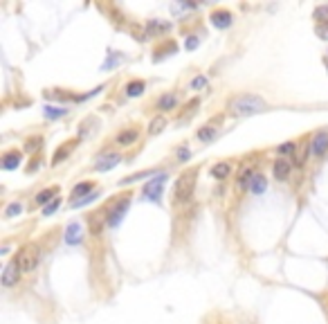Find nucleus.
Returning a JSON list of instances; mask_svg holds the SVG:
<instances>
[{"mask_svg": "<svg viewBox=\"0 0 328 324\" xmlns=\"http://www.w3.org/2000/svg\"><path fill=\"white\" fill-rule=\"evenodd\" d=\"M265 108H267V104L259 95H240L236 99H232V104H229V111L236 117L256 115V113H263Z\"/></svg>", "mask_w": 328, "mask_h": 324, "instance_id": "f257e3e1", "label": "nucleus"}, {"mask_svg": "<svg viewBox=\"0 0 328 324\" xmlns=\"http://www.w3.org/2000/svg\"><path fill=\"white\" fill-rule=\"evenodd\" d=\"M196 178H198V169H196V167H191V169H187L176 180V187H173V198H176V203H187L189 198L194 196Z\"/></svg>", "mask_w": 328, "mask_h": 324, "instance_id": "f03ea898", "label": "nucleus"}, {"mask_svg": "<svg viewBox=\"0 0 328 324\" xmlns=\"http://www.w3.org/2000/svg\"><path fill=\"white\" fill-rule=\"evenodd\" d=\"M164 180H167V174H157L153 180H149L142 189V196L151 203H160L162 198V189H164Z\"/></svg>", "mask_w": 328, "mask_h": 324, "instance_id": "7ed1b4c3", "label": "nucleus"}, {"mask_svg": "<svg viewBox=\"0 0 328 324\" xmlns=\"http://www.w3.org/2000/svg\"><path fill=\"white\" fill-rule=\"evenodd\" d=\"M16 263H18L20 273H32V270L36 268V263H38V250H36L34 246H25L23 250L18 252Z\"/></svg>", "mask_w": 328, "mask_h": 324, "instance_id": "20e7f679", "label": "nucleus"}, {"mask_svg": "<svg viewBox=\"0 0 328 324\" xmlns=\"http://www.w3.org/2000/svg\"><path fill=\"white\" fill-rule=\"evenodd\" d=\"M128 207H130V196H126V198H122V201H117L113 205V209L108 212V225L111 228H117L119 223H122V219L126 216V212H128Z\"/></svg>", "mask_w": 328, "mask_h": 324, "instance_id": "39448f33", "label": "nucleus"}, {"mask_svg": "<svg viewBox=\"0 0 328 324\" xmlns=\"http://www.w3.org/2000/svg\"><path fill=\"white\" fill-rule=\"evenodd\" d=\"M310 147H313V153L317 158H324L328 153V131H317L315 138L310 140Z\"/></svg>", "mask_w": 328, "mask_h": 324, "instance_id": "423d86ee", "label": "nucleus"}, {"mask_svg": "<svg viewBox=\"0 0 328 324\" xmlns=\"http://www.w3.org/2000/svg\"><path fill=\"white\" fill-rule=\"evenodd\" d=\"M232 23H234V16H232V12H227V9H216V12L211 14V25H214L216 30H227Z\"/></svg>", "mask_w": 328, "mask_h": 324, "instance_id": "0eeeda50", "label": "nucleus"}, {"mask_svg": "<svg viewBox=\"0 0 328 324\" xmlns=\"http://www.w3.org/2000/svg\"><path fill=\"white\" fill-rule=\"evenodd\" d=\"M290 171H292V165H290V160H286V158H279L275 165H272V174L281 182H286L288 178H290Z\"/></svg>", "mask_w": 328, "mask_h": 324, "instance_id": "6e6552de", "label": "nucleus"}, {"mask_svg": "<svg viewBox=\"0 0 328 324\" xmlns=\"http://www.w3.org/2000/svg\"><path fill=\"white\" fill-rule=\"evenodd\" d=\"M18 279H20V268H18V263L12 261V263H7L3 270V286H16L18 284Z\"/></svg>", "mask_w": 328, "mask_h": 324, "instance_id": "1a4fd4ad", "label": "nucleus"}, {"mask_svg": "<svg viewBox=\"0 0 328 324\" xmlns=\"http://www.w3.org/2000/svg\"><path fill=\"white\" fill-rule=\"evenodd\" d=\"M119 162H122V155L119 153H106V155H101V158L97 160L95 169L97 171H108V169H115Z\"/></svg>", "mask_w": 328, "mask_h": 324, "instance_id": "9d476101", "label": "nucleus"}, {"mask_svg": "<svg viewBox=\"0 0 328 324\" xmlns=\"http://www.w3.org/2000/svg\"><path fill=\"white\" fill-rule=\"evenodd\" d=\"M20 160H23V155H20V151H7V153L3 155V169H16V167L20 165Z\"/></svg>", "mask_w": 328, "mask_h": 324, "instance_id": "9b49d317", "label": "nucleus"}, {"mask_svg": "<svg viewBox=\"0 0 328 324\" xmlns=\"http://www.w3.org/2000/svg\"><path fill=\"white\" fill-rule=\"evenodd\" d=\"M81 225L79 223H70L68 230H65V241L70 243V246H76V243H81Z\"/></svg>", "mask_w": 328, "mask_h": 324, "instance_id": "f8f14e48", "label": "nucleus"}, {"mask_svg": "<svg viewBox=\"0 0 328 324\" xmlns=\"http://www.w3.org/2000/svg\"><path fill=\"white\" fill-rule=\"evenodd\" d=\"M57 194H59V189L57 187H47V189H43V192H38L36 194V205H50L54 198H57Z\"/></svg>", "mask_w": 328, "mask_h": 324, "instance_id": "ddd939ff", "label": "nucleus"}, {"mask_svg": "<svg viewBox=\"0 0 328 324\" xmlns=\"http://www.w3.org/2000/svg\"><path fill=\"white\" fill-rule=\"evenodd\" d=\"M308 151H313V147H310V142H304L302 147L294 151V155H292V162H294V165H297V167H304L306 160H308Z\"/></svg>", "mask_w": 328, "mask_h": 324, "instance_id": "4468645a", "label": "nucleus"}, {"mask_svg": "<svg viewBox=\"0 0 328 324\" xmlns=\"http://www.w3.org/2000/svg\"><path fill=\"white\" fill-rule=\"evenodd\" d=\"M74 147H76V140H72V142H65L63 147L52 155V165H61V162H63L65 158H68V153H70V151H72Z\"/></svg>", "mask_w": 328, "mask_h": 324, "instance_id": "2eb2a0df", "label": "nucleus"}, {"mask_svg": "<svg viewBox=\"0 0 328 324\" xmlns=\"http://www.w3.org/2000/svg\"><path fill=\"white\" fill-rule=\"evenodd\" d=\"M124 90H126L128 97H140V95L146 90V84H144L142 79H133V81H128L126 88H124Z\"/></svg>", "mask_w": 328, "mask_h": 324, "instance_id": "dca6fc26", "label": "nucleus"}, {"mask_svg": "<svg viewBox=\"0 0 328 324\" xmlns=\"http://www.w3.org/2000/svg\"><path fill=\"white\" fill-rule=\"evenodd\" d=\"M229 174H232V167H229V162H218V165L211 167V176H214L216 180H225Z\"/></svg>", "mask_w": 328, "mask_h": 324, "instance_id": "f3484780", "label": "nucleus"}, {"mask_svg": "<svg viewBox=\"0 0 328 324\" xmlns=\"http://www.w3.org/2000/svg\"><path fill=\"white\" fill-rule=\"evenodd\" d=\"M138 131H135V128H130V131H122L117 135V140H115V142L119 144V147H128V144H133L135 140H138Z\"/></svg>", "mask_w": 328, "mask_h": 324, "instance_id": "a211bd4d", "label": "nucleus"}, {"mask_svg": "<svg viewBox=\"0 0 328 324\" xmlns=\"http://www.w3.org/2000/svg\"><path fill=\"white\" fill-rule=\"evenodd\" d=\"M252 165H245L243 169L238 171V187L240 189H245V187H250V182H252Z\"/></svg>", "mask_w": 328, "mask_h": 324, "instance_id": "6ab92c4d", "label": "nucleus"}, {"mask_svg": "<svg viewBox=\"0 0 328 324\" xmlns=\"http://www.w3.org/2000/svg\"><path fill=\"white\" fill-rule=\"evenodd\" d=\"M157 106H160V111H173V108L178 106V97L176 95H162L160 99H157Z\"/></svg>", "mask_w": 328, "mask_h": 324, "instance_id": "aec40b11", "label": "nucleus"}, {"mask_svg": "<svg viewBox=\"0 0 328 324\" xmlns=\"http://www.w3.org/2000/svg\"><path fill=\"white\" fill-rule=\"evenodd\" d=\"M103 223L108 225V219H103V214H101V212L92 214V216H90V232H92V234H99V230H101V225H103Z\"/></svg>", "mask_w": 328, "mask_h": 324, "instance_id": "412c9836", "label": "nucleus"}, {"mask_svg": "<svg viewBox=\"0 0 328 324\" xmlns=\"http://www.w3.org/2000/svg\"><path fill=\"white\" fill-rule=\"evenodd\" d=\"M95 187L90 180H86V182H79L74 189H72V196L74 198H84V196H90V189Z\"/></svg>", "mask_w": 328, "mask_h": 324, "instance_id": "4be33fe9", "label": "nucleus"}, {"mask_svg": "<svg viewBox=\"0 0 328 324\" xmlns=\"http://www.w3.org/2000/svg\"><path fill=\"white\" fill-rule=\"evenodd\" d=\"M164 126H167V120H164L162 115L153 117L151 124H149V135H157V133H162V131H164Z\"/></svg>", "mask_w": 328, "mask_h": 324, "instance_id": "5701e85b", "label": "nucleus"}, {"mask_svg": "<svg viewBox=\"0 0 328 324\" xmlns=\"http://www.w3.org/2000/svg\"><path fill=\"white\" fill-rule=\"evenodd\" d=\"M196 138L200 140V142H211V140L216 138V126H205V128H200L198 133H196Z\"/></svg>", "mask_w": 328, "mask_h": 324, "instance_id": "b1692460", "label": "nucleus"}, {"mask_svg": "<svg viewBox=\"0 0 328 324\" xmlns=\"http://www.w3.org/2000/svg\"><path fill=\"white\" fill-rule=\"evenodd\" d=\"M151 176H155V171H153V169H149V171H140V174H133V176L124 178V180H119V185H133V182L142 180V178H151Z\"/></svg>", "mask_w": 328, "mask_h": 324, "instance_id": "393cba45", "label": "nucleus"}, {"mask_svg": "<svg viewBox=\"0 0 328 324\" xmlns=\"http://www.w3.org/2000/svg\"><path fill=\"white\" fill-rule=\"evenodd\" d=\"M265 185H267V180H265L263 176H254L252 182H250V192H252V194H263Z\"/></svg>", "mask_w": 328, "mask_h": 324, "instance_id": "a878e982", "label": "nucleus"}, {"mask_svg": "<svg viewBox=\"0 0 328 324\" xmlns=\"http://www.w3.org/2000/svg\"><path fill=\"white\" fill-rule=\"evenodd\" d=\"M99 198V192H92L90 196H84V198H79V201H72L70 205H72V209H79V207H84V205H88L92 201H97Z\"/></svg>", "mask_w": 328, "mask_h": 324, "instance_id": "bb28decb", "label": "nucleus"}, {"mask_svg": "<svg viewBox=\"0 0 328 324\" xmlns=\"http://www.w3.org/2000/svg\"><path fill=\"white\" fill-rule=\"evenodd\" d=\"M43 111H45V117H54V120H57V117H63L65 113H68V108H54V106H45L43 108Z\"/></svg>", "mask_w": 328, "mask_h": 324, "instance_id": "cd10ccee", "label": "nucleus"}, {"mask_svg": "<svg viewBox=\"0 0 328 324\" xmlns=\"http://www.w3.org/2000/svg\"><path fill=\"white\" fill-rule=\"evenodd\" d=\"M315 18L319 20V23L328 25V5H321V7L315 9Z\"/></svg>", "mask_w": 328, "mask_h": 324, "instance_id": "c85d7f7f", "label": "nucleus"}, {"mask_svg": "<svg viewBox=\"0 0 328 324\" xmlns=\"http://www.w3.org/2000/svg\"><path fill=\"white\" fill-rule=\"evenodd\" d=\"M59 207H61V198H54L50 205H45V207H43V216H52Z\"/></svg>", "mask_w": 328, "mask_h": 324, "instance_id": "c756f323", "label": "nucleus"}, {"mask_svg": "<svg viewBox=\"0 0 328 324\" xmlns=\"http://www.w3.org/2000/svg\"><path fill=\"white\" fill-rule=\"evenodd\" d=\"M20 212H23V205H20V203H12L7 209H5V216H7V219H14V216H18Z\"/></svg>", "mask_w": 328, "mask_h": 324, "instance_id": "7c9ffc66", "label": "nucleus"}, {"mask_svg": "<svg viewBox=\"0 0 328 324\" xmlns=\"http://www.w3.org/2000/svg\"><path fill=\"white\" fill-rule=\"evenodd\" d=\"M294 151H297V144L294 142H283L281 147H279V153L281 155H294Z\"/></svg>", "mask_w": 328, "mask_h": 324, "instance_id": "2f4dec72", "label": "nucleus"}, {"mask_svg": "<svg viewBox=\"0 0 328 324\" xmlns=\"http://www.w3.org/2000/svg\"><path fill=\"white\" fill-rule=\"evenodd\" d=\"M101 90H103V86H99V88H95V90H90V93H86V95H76V101H86V99H90V97L99 95Z\"/></svg>", "mask_w": 328, "mask_h": 324, "instance_id": "473e14b6", "label": "nucleus"}, {"mask_svg": "<svg viewBox=\"0 0 328 324\" xmlns=\"http://www.w3.org/2000/svg\"><path fill=\"white\" fill-rule=\"evenodd\" d=\"M41 142H43L41 138H32V140H27L25 149H27V151H34V149H41Z\"/></svg>", "mask_w": 328, "mask_h": 324, "instance_id": "72a5a7b5", "label": "nucleus"}, {"mask_svg": "<svg viewBox=\"0 0 328 324\" xmlns=\"http://www.w3.org/2000/svg\"><path fill=\"white\" fill-rule=\"evenodd\" d=\"M317 36H319V39H326L328 41V25H324V23H319L317 25Z\"/></svg>", "mask_w": 328, "mask_h": 324, "instance_id": "f704fd0d", "label": "nucleus"}, {"mask_svg": "<svg viewBox=\"0 0 328 324\" xmlns=\"http://www.w3.org/2000/svg\"><path fill=\"white\" fill-rule=\"evenodd\" d=\"M184 47H187V50H196V47H198V36H189Z\"/></svg>", "mask_w": 328, "mask_h": 324, "instance_id": "c9c22d12", "label": "nucleus"}, {"mask_svg": "<svg viewBox=\"0 0 328 324\" xmlns=\"http://www.w3.org/2000/svg\"><path fill=\"white\" fill-rule=\"evenodd\" d=\"M207 84V79L205 77H196L194 81H191V88H194V90H198V88H202V86H205Z\"/></svg>", "mask_w": 328, "mask_h": 324, "instance_id": "e433bc0d", "label": "nucleus"}, {"mask_svg": "<svg viewBox=\"0 0 328 324\" xmlns=\"http://www.w3.org/2000/svg\"><path fill=\"white\" fill-rule=\"evenodd\" d=\"M119 61H122V54H117V57H115V59H111V61H106V63H103V70H111L113 66H117Z\"/></svg>", "mask_w": 328, "mask_h": 324, "instance_id": "4c0bfd02", "label": "nucleus"}, {"mask_svg": "<svg viewBox=\"0 0 328 324\" xmlns=\"http://www.w3.org/2000/svg\"><path fill=\"white\" fill-rule=\"evenodd\" d=\"M178 158H180V160H187V158H189V151H187V149L178 151Z\"/></svg>", "mask_w": 328, "mask_h": 324, "instance_id": "58836bf2", "label": "nucleus"}]
</instances>
